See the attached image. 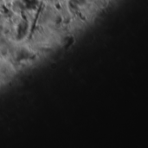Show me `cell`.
Here are the masks:
<instances>
[]
</instances>
